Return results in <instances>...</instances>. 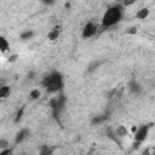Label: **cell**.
<instances>
[{"label": "cell", "instance_id": "14", "mask_svg": "<svg viewBox=\"0 0 155 155\" xmlns=\"http://www.w3.org/2000/svg\"><path fill=\"white\" fill-rule=\"evenodd\" d=\"M30 97H31L33 99L39 98V97H40V91H39V90H33V91L30 92Z\"/></svg>", "mask_w": 155, "mask_h": 155}, {"label": "cell", "instance_id": "10", "mask_svg": "<svg viewBox=\"0 0 155 155\" xmlns=\"http://www.w3.org/2000/svg\"><path fill=\"white\" fill-rule=\"evenodd\" d=\"M8 47H10V45H8V42H7V40L5 39V38H0V48H1V51L2 52H5L6 50H8Z\"/></svg>", "mask_w": 155, "mask_h": 155}, {"label": "cell", "instance_id": "18", "mask_svg": "<svg viewBox=\"0 0 155 155\" xmlns=\"http://www.w3.org/2000/svg\"><path fill=\"white\" fill-rule=\"evenodd\" d=\"M41 153H42V154H47V153H51V150L47 149V148H44V149L41 150Z\"/></svg>", "mask_w": 155, "mask_h": 155}, {"label": "cell", "instance_id": "17", "mask_svg": "<svg viewBox=\"0 0 155 155\" xmlns=\"http://www.w3.org/2000/svg\"><path fill=\"white\" fill-rule=\"evenodd\" d=\"M41 1H42V4L48 5V6H51V5H53V4H54V0H41Z\"/></svg>", "mask_w": 155, "mask_h": 155}, {"label": "cell", "instance_id": "3", "mask_svg": "<svg viewBox=\"0 0 155 155\" xmlns=\"http://www.w3.org/2000/svg\"><path fill=\"white\" fill-rule=\"evenodd\" d=\"M64 103H65V97H64L63 94H61L59 97L53 98V99L50 102V105H51V108L53 109L54 115H56L59 110H62V108L64 107Z\"/></svg>", "mask_w": 155, "mask_h": 155}, {"label": "cell", "instance_id": "13", "mask_svg": "<svg viewBox=\"0 0 155 155\" xmlns=\"http://www.w3.org/2000/svg\"><path fill=\"white\" fill-rule=\"evenodd\" d=\"M31 36H33V31H31V30H27V31H24V33L21 34V39H22V40L30 39Z\"/></svg>", "mask_w": 155, "mask_h": 155}, {"label": "cell", "instance_id": "2", "mask_svg": "<svg viewBox=\"0 0 155 155\" xmlns=\"http://www.w3.org/2000/svg\"><path fill=\"white\" fill-rule=\"evenodd\" d=\"M121 17H122V7L119 5L111 6L105 11V13L102 18V25L104 28L111 27V25L116 24L117 22H120Z\"/></svg>", "mask_w": 155, "mask_h": 155}, {"label": "cell", "instance_id": "8", "mask_svg": "<svg viewBox=\"0 0 155 155\" xmlns=\"http://www.w3.org/2000/svg\"><path fill=\"white\" fill-rule=\"evenodd\" d=\"M130 90H131V92H133V93H139L142 88H140L139 84H138L136 80H132V81L130 82Z\"/></svg>", "mask_w": 155, "mask_h": 155}, {"label": "cell", "instance_id": "7", "mask_svg": "<svg viewBox=\"0 0 155 155\" xmlns=\"http://www.w3.org/2000/svg\"><path fill=\"white\" fill-rule=\"evenodd\" d=\"M148 16H149V8H147V7H143V8L138 10V12L136 13V17L138 19H145Z\"/></svg>", "mask_w": 155, "mask_h": 155}, {"label": "cell", "instance_id": "19", "mask_svg": "<svg viewBox=\"0 0 155 155\" xmlns=\"http://www.w3.org/2000/svg\"><path fill=\"white\" fill-rule=\"evenodd\" d=\"M0 144H1V147H2V148H5V147H6V142H5V140H1V142H0Z\"/></svg>", "mask_w": 155, "mask_h": 155}, {"label": "cell", "instance_id": "21", "mask_svg": "<svg viewBox=\"0 0 155 155\" xmlns=\"http://www.w3.org/2000/svg\"><path fill=\"white\" fill-rule=\"evenodd\" d=\"M124 1H125V2H126V5H127V4H130V2H132L133 0H124Z\"/></svg>", "mask_w": 155, "mask_h": 155}, {"label": "cell", "instance_id": "12", "mask_svg": "<svg viewBox=\"0 0 155 155\" xmlns=\"http://www.w3.org/2000/svg\"><path fill=\"white\" fill-rule=\"evenodd\" d=\"M8 93H10V87H8V86H2V87L0 88V97H1V98H5Z\"/></svg>", "mask_w": 155, "mask_h": 155}, {"label": "cell", "instance_id": "20", "mask_svg": "<svg viewBox=\"0 0 155 155\" xmlns=\"http://www.w3.org/2000/svg\"><path fill=\"white\" fill-rule=\"evenodd\" d=\"M16 58H17V56H11V57H10V61H11V62H13Z\"/></svg>", "mask_w": 155, "mask_h": 155}, {"label": "cell", "instance_id": "16", "mask_svg": "<svg viewBox=\"0 0 155 155\" xmlns=\"http://www.w3.org/2000/svg\"><path fill=\"white\" fill-rule=\"evenodd\" d=\"M97 67H98V63H97V62L92 63V64L90 65V68H88V71H92V70H94V69H96Z\"/></svg>", "mask_w": 155, "mask_h": 155}, {"label": "cell", "instance_id": "15", "mask_svg": "<svg viewBox=\"0 0 155 155\" xmlns=\"http://www.w3.org/2000/svg\"><path fill=\"white\" fill-rule=\"evenodd\" d=\"M22 114H23V108H22V109H19V110L17 111V115H16V122L21 120V117H22Z\"/></svg>", "mask_w": 155, "mask_h": 155}, {"label": "cell", "instance_id": "9", "mask_svg": "<svg viewBox=\"0 0 155 155\" xmlns=\"http://www.w3.org/2000/svg\"><path fill=\"white\" fill-rule=\"evenodd\" d=\"M27 133H28V131H27V130H22L21 132H18V133H17V136H16L15 142H16L17 144H18V143H21V142L25 138V134H27Z\"/></svg>", "mask_w": 155, "mask_h": 155}, {"label": "cell", "instance_id": "11", "mask_svg": "<svg viewBox=\"0 0 155 155\" xmlns=\"http://www.w3.org/2000/svg\"><path fill=\"white\" fill-rule=\"evenodd\" d=\"M115 133H116V136H119V137H124V136L127 134V130H126L125 126H119V127L116 128Z\"/></svg>", "mask_w": 155, "mask_h": 155}, {"label": "cell", "instance_id": "5", "mask_svg": "<svg viewBox=\"0 0 155 155\" xmlns=\"http://www.w3.org/2000/svg\"><path fill=\"white\" fill-rule=\"evenodd\" d=\"M96 30H97V25L94 23H92V22L87 23L82 29V38H90V36L94 35Z\"/></svg>", "mask_w": 155, "mask_h": 155}, {"label": "cell", "instance_id": "6", "mask_svg": "<svg viewBox=\"0 0 155 155\" xmlns=\"http://www.w3.org/2000/svg\"><path fill=\"white\" fill-rule=\"evenodd\" d=\"M59 33H61V27L59 25H56L50 33H48V35H47V38L50 39V40H56V39H58V36H59Z\"/></svg>", "mask_w": 155, "mask_h": 155}, {"label": "cell", "instance_id": "1", "mask_svg": "<svg viewBox=\"0 0 155 155\" xmlns=\"http://www.w3.org/2000/svg\"><path fill=\"white\" fill-rule=\"evenodd\" d=\"M42 86L50 93L57 92L63 87V78L58 71H52V73H50L48 75H46L44 78Z\"/></svg>", "mask_w": 155, "mask_h": 155}, {"label": "cell", "instance_id": "4", "mask_svg": "<svg viewBox=\"0 0 155 155\" xmlns=\"http://www.w3.org/2000/svg\"><path fill=\"white\" fill-rule=\"evenodd\" d=\"M148 131H149V126L148 125H143L140 127L137 128V131L134 132V140L142 143L143 140H145L147 136H148Z\"/></svg>", "mask_w": 155, "mask_h": 155}]
</instances>
